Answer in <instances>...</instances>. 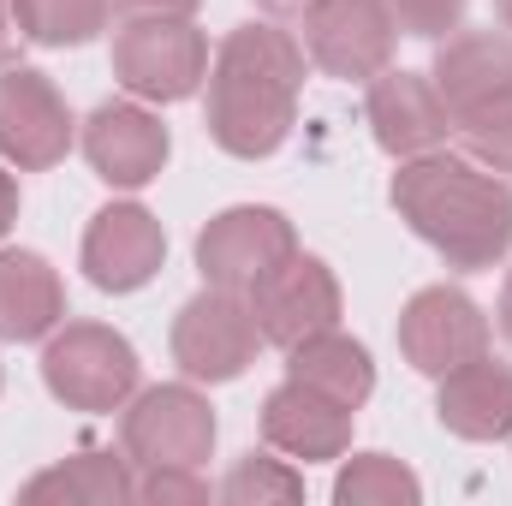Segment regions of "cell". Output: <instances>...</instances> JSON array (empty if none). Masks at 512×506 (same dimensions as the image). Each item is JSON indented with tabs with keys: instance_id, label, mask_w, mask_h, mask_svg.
I'll use <instances>...</instances> for the list:
<instances>
[{
	"instance_id": "cell-1",
	"label": "cell",
	"mask_w": 512,
	"mask_h": 506,
	"mask_svg": "<svg viewBox=\"0 0 512 506\" xmlns=\"http://www.w3.org/2000/svg\"><path fill=\"white\" fill-rule=\"evenodd\" d=\"M393 209L399 221L459 274L501 268L512 251V185L507 173L477 167L459 149H429L399 161L393 173Z\"/></svg>"
},
{
	"instance_id": "cell-2",
	"label": "cell",
	"mask_w": 512,
	"mask_h": 506,
	"mask_svg": "<svg viewBox=\"0 0 512 506\" xmlns=\"http://www.w3.org/2000/svg\"><path fill=\"white\" fill-rule=\"evenodd\" d=\"M304 60H310L304 42L268 18L227 30L209 60V108H203L215 149H227L233 161L274 155L298 126Z\"/></svg>"
},
{
	"instance_id": "cell-3",
	"label": "cell",
	"mask_w": 512,
	"mask_h": 506,
	"mask_svg": "<svg viewBox=\"0 0 512 506\" xmlns=\"http://www.w3.org/2000/svg\"><path fill=\"white\" fill-rule=\"evenodd\" d=\"M143 381L137 346L108 322H60L42 346V387L66 411H126V399Z\"/></svg>"
},
{
	"instance_id": "cell-4",
	"label": "cell",
	"mask_w": 512,
	"mask_h": 506,
	"mask_svg": "<svg viewBox=\"0 0 512 506\" xmlns=\"http://www.w3.org/2000/svg\"><path fill=\"white\" fill-rule=\"evenodd\" d=\"M114 78L137 102H185L209 84V36L191 18H131L114 30Z\"/></svg>"
},
{
	"instance_id": "cell-5",
	"label": "cell",
	"mask_w": 512,
	"mask_h": 506,
	"mask_svg": "<svg viewBox=\"0 0 512 506\" xmlns=\"http://www.w3.org/2000/svg\"><path fill=\"white\" fill-rule=\"evenodd\" d=\"M215 405L191 387V381H167V387H143L126 399L120 417V447L137 471L149 465H203L215 453Z\"/></svg>"
},
{
	"instance_id": "cell-6",
	"label": "cell",
	"mask_w": 512,
	"mask_h": 506,
	"mask_svg": "<svg viewBox=\"0 0 512 506\" xmlns=\"http://www.w3.org/2000/svg\"><path fill=\"white\" fill-rule=\"evenodd\" d=\"M262 352V328L251 316V298L245 292H227V286H203L197 298L179 304L173 316V364L191 381H239Z\"/></svg>"
},
{
	"instance_id": "cell-7",
	"label": "cell",
	"mask_w": 512,
	"mask_h": 506,
	"mask_svg": "<svg viewBox=\"0 0 512 506\" xmlns=\"http://www.w3.org/2000/svg\"><path fill=\"white\" fill-rule=\"evenodd\" d=\"M251 316L262 328V346H298L322 328H340V310H346V292H340V274L310 251H292L286 262H274L251 292Z\"/></svg>"
},
{
	"instance_id": "cell-8",
	"label": "cell",
	"mask_w": 512,
	"mask_h": 506,
	"mask_svg": "<svg viewBox=\"0 0 512 506\" xmlns=\"http://www.w3.org/2000/svg\"><path fill=\"white\" fill-rule=\"evenodd\" d=\"M393 42H399V24L387 0H310L304 6V54L328 78L370 84L376 72L393 66Z\"/></svg>"
},
{
	"instance_id": "cell-9",
	"label": "cell",
	"mask_w": 512,
	"mask_h": 506,
	"mask_svg": "<svg viewBox=\"0 0 512 506\" xmlns=\"http://www.w3.org/2000/svg\"><path fill=\"white\" fill-rule=\"evenodd\" d=\"M298 251V227L268 209V203H233L221 209L203 233H197V274L203 286H227V292H251L256 280Z\"/></svg>"
},
{
	"instance_id": "cell-10",
	"label": "cell",
	"mask_w": 512,
	"mask_h": 506,
	"mask_svg": "<svg viewBox=\"0 0 512 506\" xmlns=\"http://www.w3.org/2000/svg\"><path fill=\"white\" fill-rule=\"evenodd\" d=\"M399 352L417 376H447L489 352V316L459 286H423L399 310Z\"/></svg>"
},
{
	"instance_id": "cell-11",
	"label": "cell",
	"mask_w": 512,
	"mask_h": 506,
	"mask_svg": "<svg viewBox=\"0 0 512 506\" xmlns=\"http://www.w3.org/2000/svg\"><path fill=\"white\" fill-rule=\"evenodd\" d=\"M72 108L36 66H0V161L18 173H48L72 149Z\"/></svg>"
},
{
	"instance_id": "cell-12",
	"label": "cell",
	"mask_w": 512,
	"mask_h": 506,
	"mask_svg": "<svg viewBox=\"0 0 512 506\" xmlns=\"http://www.w3.org/2000/svg\"><path fill=\"white\" fill-rule=\"evenodd\" d=\"M78 143H84V161L96 167V179L114 185V191L155 185L167 155H173V137L161 126V114H149L143 102H102L84 120Z\"/></svg>"
},
{
	"instance_id": "cell-13",
	"label": "cell",
	"mask_w": 512,
	"mask_h": 506,
	"mask_svg": "<svg viewBox=\"0 0 512 506\" xmlns=\"http://www.w3.org/2000/svg\"><path fill=\"white\" fill-rule=\"evenodd\" d=\"M78 262L96 292H143L167 262V233L143 203H108L90 215Z\"/></svg>"
},
{
	"instance_id": "cell-14",
	"label": "cell",
	"mask_w": 512,
	"mask_h": 506,
	"mask_svg": "<svg viewBox=\"0 0 512 506\" xmlns=\"http://www.w3.org/2000/svg\"><path fill=\"white\" fill-rule=\"evenodd\" d=\"M364 120H370V137L376 149L393 155V161H411V155H429L453 137V114L435 90L429 72H376L370 78V96H364Z\"/></svg>"
},
{
	"instance_id": "cell-15",
	"label": "cell",
	"mask_w": 512,
	"mask_h": 506,
	"mask_svg": "<svg viewBox=\"0 0 512 506\" xmlns=\"http://www.w3.org/2000/svg\"><path fill=\"white\" fill-rule=\"evenodd\" d=\"M352 417L358 411H346L328 393L286 376L262 399V441L274 453H286L292 465H328V459L352 453Z\"/></svg>"
},
{
	"instance_id": "cell-16",
	"label": "cell",
	"mask_w": 512,
	"mask_h": 506,
	"mask_svg": "<svg viewBox=\"0 0 512 506\" xmlns=\"http://www.w3.org/2000/svg\"><path fill=\"white\" fill-rule=\"evenodd\" d=\"M441 102L453 120L495 108L512 96V30H453L435 42V66H429Z\"/></svg>"
},
{
	"instance_id": "cell-17",
	"label": "cell",
	"mask_w": 512,
	"mask_h": 506,
	"mask_svg": "<svg viewBox=\"0 0 512 506\" xmlns=\"http://www.w3.org/2000/svg\"><path fill=\"white\" fill-rule=\"evenodd\" d=\"M435 423L459 441H507L512 435V364L501 358H471L447 370L435 387Z\"/></svg>"
},
{
	"instance_id": "cell-18",
	"label": "cell",
	"mask_w": 512,
	"mask_h": 506,
	"mask_svg": "<svg viewBox=\"0 0 512 506\" xmlns=\"http://www.w3.org/2000/svg\"><path fill=\"white\" fill-rule=\"evenodd\" d=\"M66 322V286L42 251H0V340L30 346Z\"/></svg>"
},
{
	"instance_id": "cell-19",
	"label": "cell",
	"mask_w": 512,
	"mask_h": 506,
	"mask_svg": "<svg viewBox=\"0 0 512 506\" xmlns=\"http://www.w3.org/2000/svg\"><path fill=\"white\" fill-rule=\"evenodd\" d=\"M286 376L304 381V387H316V393H328V399L346 405V411H358V405L376 393V358H370L364 340H352V334H340V328H322V334L286 346Z\"/></svg>"
},
{
	"instance_id": "cell-20",
	"label": "cell",
	"mask_w": 512,
	"mask_h": 506,
	"mask_svg": "<svg viewBox=\"0 0 512 506\" xmlns=\"http://www.w3.org/2000/svg\"><path fill=\"white\" fill-rule=\"evenodd\" d=\"M131 489H137V477H131V459L126 447L120 453H102V447H84V453H72V459H60V465H48V471H36L24 489H18V501H60V506H120L131 501Z\"/></svg>"
},
{
	"instance_id": "cell-21",
	"label": "cell",
	"mask_w": 512,
	"mask_h": 506,
	"mask_svg": "<svg viewBox=\"0 0 512 506\" xmlns=\"http://www.w3.org/2000/svg\"><path fill=\"white\" fill-rule=\"evenodd\" d=\"M334 501L340 506H417L423 483L393 453H352L340 465V477H334Z\"/></svg>"
},
{
	"instance_id": "cell-22",
	"label": "cell",
	"mask_w": 512,
	"mask_h": 506,
	"mask_svg": "<svg viewBox=\"0 0 512 506\" xmlns=\"http://www.w3.org/2000/svg\"><path fill=\"white\" fill-rule=\"evenodd\" d=\"M18 18L36 48H84L108 30L114 0H18Z\"/></svg>"
},
{
	"instance_id": "cell-23",
	"label": "cell",
	"mask_w": 512,
	"mask_h": 506,
	"mask_svg": "<svg viewBox=\"0 0 512 506\" xmlns=\"http://www.w3.org/2000/svg\"><path fill=\"white\" fill-rule=\"evenodd\" d=\"M221 501H233V506H292V501H304V477H298V465H292L286 453L274 459V447H268V453H245V459L227 471Z\"/></svg>"
},
{
	"instance_id": "cell-24",
	"label": "cell",
	"mask_w": 512,
	"mask_h": 506,
	"mask_svg": "<svg viewBox=\"0 0 512 506\" xmlns=\"http://www.w3.org/2000/svg\"><path fill=\"white\" fill-rule=\"evenodd\" d=\"M453 137H459V155H471L477 167L512 173V96L495 102V108H477V114L453 120Z\"/></svg>"
},
{
	"instance_id": "cell-25",
	"label": "cell",
	"mask_w": 512,
	"mask_h": 506,
	"mask_svg": "<svg viewBox=\"0 0 512 506\" xmlns=\"http://www.w3.org/2000/svg\"><path fill=\"white\" fill-rule=\"evenodd\" d=\"M465 6L471 0H387L399 36H417V42H441L465 24Z\"/></svg>"
},
{
	"instance_id": "cell-26",
	"label": "cell",
	"mask_w": 512,
	"mask_h": 506,
	"mask_svg": "<svg viewBox=\"0 0 512 506\" xmlns=\"http://www.w3.org/2000/svg\"><path fill=\"white\" fill-rule=\"evenodd\" d=\"M131 501H149V506H203L209 501V483L191 471V465H149L131 489Z\"/></svg>"
},
{
	"instance_id": "cell-27",
	"label": "cell",
	"mask_w": 512,
	"mask_h": 506,
	"mask_svg": "<svg viewBox=\"0 0 512 506\" xmlns=\"http://www.w3.org/2000/svg\"><path fill=\"white\" fill-rule=\"evenodd\" d=\"M197 6H203V0H114V12H120V18H191V12H197Z\"/></svg>"
},
{
	"instance_id": "cell-28",
	"label": "cell",
	"mask_w": 512,
	"mask_h": 506,
	"mask_svg": "<svg viewBox=\"0 0 512 506\" xmlns=\"http://www.w3.org/2000/svg\"><path fill=\"white\" fill-rule=\"evenodd\" d=\"M24 18H18V0H0V66H18V48H24Z\"/></svg>"
},
{
	"instance_id": "cell-29",
	"label": "cell",
	"mask_w": 512,
	"mask_h": 506,
	"mask_svg": "<svg viewBox=\"0 0 512 506\" xmlns=\"http://www.w3.org/2000/svg\"><path fill=\"white\" fill-rule=\"evenodd\" d=\"M12 221H18V179L0 167V239L12 233Z\"/></svg>"
},
{
	"instance_id": "cell-30",
	"label": "cell",
	"mask_w": 512,
	"mask_h": 506,
	"mask_svg": "<svg viewBox=\"0 0 512 506\" xmlns=\"http://www.w3.org/2000/svg\"><path fill=\"white\" fill-rule=\"evenodd\" d=\"M304 6L310 0H256V12H268V18H304Z\"/></svg>"
},
{
	"instance_id": "cell-31",
	"label": "cell",
	"mask_w": 512,
	"mask_h": 506,
	"mask_svg": "<svg viewBox=\"0 0 512 506\" xmlns=\"http://www.w3.org/2000/svg\"><path fill=\"white\" fill-rule=\"evenodd\" d=\"M495 316H501V334L512 340V274L501 280V310H495Z\"/></svg>"
},
{
	"instance_id": "cell-32",
	"label": "cell",
	"mask_w": 512,
	"mask_h": 506,
	"mask_svg": "<svg viewBox=\"0 0 512 506\" xmlns=\"http://www.w3.org/2000/svg\"><path fill=\"white\" fill-rule=\"evenodd\" d=\"M495 12H501V24L512 30V0H495Z\"/></svg>"
}]
</instances>
